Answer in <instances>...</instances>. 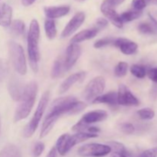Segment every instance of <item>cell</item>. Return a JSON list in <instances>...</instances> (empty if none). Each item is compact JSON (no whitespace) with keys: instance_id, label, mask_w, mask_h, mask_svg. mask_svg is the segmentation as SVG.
<instances>
[{"instance_id":"obj_34","label":"cell","mask_w":157,"mask_h":157,"mask_svg":"<svg viewBox=\"0 0 157 157\" xmlns=\"http://www.w3.org/2000/svg\"><path fill=\"white\" fill-rule=\"evenodd\" d=\"M44 150V144L42 142H38L32 149V155L34 157H39Z\"/></svg>"},{"instance_id":"obj_36","label":"cell","mask_w":157,"mask_h":157,"mask_svg":"<svg viewBox=\"0 0 157 157\" xmlns=\"http://www.w3.org/2000/svg\"><path fill=\"white\" fill-rule=\"evenodd\" d=\"M139 157H157V147L149 149L143 152Z\"/></svg>"},{"instance_id":"obj_7","label":"cell","mask_w":157,"mask_h":157,"mask_svg":"<svg viewBox=\"0 0 157 157\" xmlns=\"http://www.w3.org/2000/svg\"><path fill=\"white\" fill-rule=\"evenodd\" d=\"M106 81L103 77L98 76L92 79L87 84L83 92V98L89 103H93L101 96L105 89Z\"/></svg>"},{"instance_id":"obj_37","label":"cell","mask_w":157,"mask_h":157,"mask_svg":"<svg viewBox=\"0 0 157 157\" xmlns=\"http://www.w3.org/2000/svg\"><path fill=\"white\" fill-rule=\"evenodd\" d=\"M147 75L152 81L157 84V67L149 69L147 72Z\"/></svg>"},{"instance_id":"obj_20","label":"cell","mask_w":157,"mask_h":157,"mask_svg":"<svg viewBox=\"0 0 157 157\" xmlns=\"http://www.w3.org/2000/svg\"><path fill=\"white\" fill-rule=\"evenodd\" d=\"M94 104L99 103V104H106L110 106H116L117 105V92L110 91L109 93L101 95L98 98L95 99L94 101Z\"/></svg>"},{"instance_id":"obj_13","label":"cell","mask_w":157,"mask_h":157,"mask_svg":"<svg viewBox=\"0 0 157 157\" xmlns=\"http://www.w3.org/2000/svg\"><path fill=\"white\" fill-rule=\"evenodd\" d=\"M113 45L118 48L123 54L127 55H133L136 52L138 45L134 41L124 38H117L113 41Z\"/></svg>"},{"instance_id":"obj_11","label":"cell","mask_w":157,"mask_h":157,"mask_svg":"<svg viewBox=\"0 0 157 157\" xmlns=\"http://www.w3.org/2000/svg\"><path fill=\"white\" fill-rule=\"evenodd\" d=\"M81 54V47L78 45V44H74L71 43L70 45L67 47L66 51L65 59L64 61V69L66 71H68L75 65V63L80 58V55Z\"/></svg>"},{"instance_id":"obj_18","label":"cell","mask_w":157,"mask_h":157,"mask_svg":"<svg viewBox=\"0 0 157 157\" xmlns=\"http://www.w3.org/2000/svg\"><path fill=\"white\" fill-rule=\"evenodd\" d=\"M12 9L6 3L0 4V25L9 27L12 23Z\"/></svg>"},{"instance_id":"obj_6","label":"cell","mask_w":157,"mask_h":157,"mask_svg":"<svg viewBox=\"0 0 157 157\" xmlns=\"http://www.w3.org/2000/svg\"><path fill=\"white\" fill-rule=\"evenodd\" d=\"M8 46L14 68L19 75H25L27 73V63L22 47L15 41H9Z\"/></svg>"},{"instance_id":"obj_1","label":"cell","mask_w":157,"mask_h":157,"mask_svg":"<svg viewBox=\"0 0 157 157\" xmlns=\"http://www.w3.org/2000/svg\"><path fill=\"white\" fill-rule=\"evenodd\" d=\"M86 104L78 101L75 97L67 96L55 100L51 104L41 127L40 137L47 136L53 128L56 121L64 114L75 115L84 110Z\"/></svg>"},{"instance_id":"obj_41","label":"cell","mask_w":157,"mask_h":157,"mask_svg":"<svg viewBox=\"0 0 157 157\" xmlns=\"http://www.w3.org/2000/svg\"><path fill=\"white\" fill-rule=\"evenodd\" d=\"M36 0H21V3L25 6H29L33 4Z\"/></svg>"},{"instance_id":"obj_43","label":"cell","mask_w":157,"mask_h":157,"mask_svg":"<svg viewBox=\"0 0 157 157\" xmlns=\"http://www.w3.org/2000/svg\"><path fill=\"white\" fill-rule=\"evenodd\" d=\"M111 157H129V156H122V155H119V154H116V153H113V154H112V156Z\"/></svg>"},{"instance_id":"obj_24","label":"cell","mask_w":157,"mask_h":157,"mask_svg":"<svg viewBox=\"0 0 157 157\" xmlns=\"http://www.w3.org/2000/svg\"><path fill=\"white\" fill-rule=\"evenodd\" d=\"M107 145L110 147L111 152H113V153H116V154L130 157L129 153L127 152V150H126L124 144H121V143L119 142H116V141H110V142L108 143Z\"/></svg>"},{"instance_id":"obj_44","label":"cell","mask_w":157,"mask_h":157,"mask_svg":"<svg viewBox=\"0 0 157 157\" xmlns=\"http://www.w3.org/2000/svg\"><path fill=\"white\" fill-rule=\"evenodd\" d=\"M77 2H84V1H86V0H76Z\"/></svg>"},{"instance_id":"obj_5","label":"cell","mask_w":157,"mask_h":157,"mask_svg":"<svg viewBox=\"0 0 157 157\" xmlns=\"http://www.w3.org/2000/svg\"><path fill=\"white\" fill-rule=\"evenodd\" d=\"M49 97H50L49 91L44 92L42 96H41L36 110H35V113H34V116L32 117L31 121L27 124L24 131H23V136L25 137H31L34 134L36 129L38 128V124H39L40 121H41V117H42L43 114H44V110H45L48 104Z\"/></svg>"},{"instance_id":"obj_19","label":"cell","mask_w":157,"mask_h":157,"mask_svg":"<svg viewBox=\"0 0 157 157\" xmlns=\"http://www.w3.org/2000/svg\"><path fill=\"white\" fill-rule=\"evenodd\" d=\"M99 30L97 29L96 28H92V29H85L81 32H78L77 35H75L73 38L71 40V42L74 43V44H78L80 42H82L84 41H87V40L91 39V38H94L98 33Z\"/></svg>"},{"instance_id":"obj_39","label":"cell","mask_w":157,"mask_h":157,"mask_svg":"<svg viewBox=\"0 0 157 157\" xmlns=\"http://www.w3.org/2000/svg\"><path fill=\"white\" fill-rule=\"evenodd\" d=\"M125 0H105V2L107 3V5H109L111 7H116V6H118L119 5L122 4Z\"/></svg>"},{"instance_id":"obj_10","label":"cell","mask_w":157,"mask_h":157,"mask_svg":"<svg viewBox=\"0 0 157 157\" xmlns=\"http://www.w3.org/2000/svg\"><path fill=\"white\" fill-rule=\"evenodd\" d=\"M25 85L16 77H12L8 84V90L10 97L15 101H20L24 94Z\"/></svg>"},{"instance_id":"obj_33","label":"cell","mask_w":157,"mask_h":157,"mask_svg":"<svg viewBox=\"0 0 157 157\" xmlns=\"http://www.w3.org/2000/svg\"><path fill=\"white\" fill-rule=\"evenodd\" d=\"M119 128L125 134H131L135 130L134 126L130 123H123L120 124Z\"/></svg>"},{"instance_id":"obj_29","label":"cell","mask_w":157,"mask_h":157,"mask_svg":"<svg viewBox=\"0 0 157 157\" xmlns=\"http://www.w3.org/2000/svg\"><path fill=\"white\" fill-rule=\"evenodd\" d=\"M128 71V64L124 61L119 62L114 68V75L117 78H122L124 77L127 73Z\"/></svg>"},{"instance_id":"obj_28","label":"cell","mask_w":157,"mask_h":157,"mask_svg":"<svg viewBox=\"0 0 157 157\" xmlns=\"http://www.w3.org/2000/svg\"><path fill=\"white\" fill-rule=\"evenodd\" d=\"M130 72L136 78L142 79L146 77L147 71L144 66L139 65V64H133L130 67Z\"/></svg>"},{"instance_id":"obj_22","label":"cell","mask_w":157,"mask_h":157,"mask_svg":"<svg viewBox=\"0 0 157 157\" xmlns=\"http://www.w3.org/2000/svg\"><path fill=\"white\" fill-rule=\"evenodd\" d=\"M10 32L14 36H21L25 33V23L21 20H15L11 23L10 25Z\"/></svg>"},{"instance_id":"obj_26","label":"cell","mask_w":157,"mask_h":157,"mask_svg":"<svg viewBox=\"0 0 157 157\" xmlns=\"http://www.w3.org/2000/svg\"><path fill=\"white\" fill-rule=\"evenodd\" d=\"M64 69V61L61 59L56 60L53 64V67L52 68L51 72V76L52 78H58L61 76L63 73V71ZM65 70V69H64Z\"/></svg>"},{"instance_id":"obj_3","label":"cell","mask_w":157,"mask_h":157,"mask_svg":"<svg viewBox=\"0 0 157 157\" xmlns=\"http://www.w3.org/2000/svg\"><path fill=\"white\" fill-rule=\"evenodd\" d=\"M39 35V24L36 19H33L30 23L27 41L29 62H30L31 68L35 73H37L38 71V63L40 60L39 47H38Z\"/></svg>"},{"instance_id":"obj_38","label":"cell","mask_w":157,"mask_h":157,"mask_svg":"<svg viewBox=\"0 0 157 157\" xmlns=\"http://www.w3.org/2000/svg\"><path fill=\"white\" fill-rule=\"evenodd\" d=\"M107 25H108V21H107V19L104 18H100L97 20L94 28H96L97 29L100 31L101 29H104L105 27H107Z\"/></svg>"},{"instance_id":"obj_8","label":"cell","mask_w":157,"mask_h":157,"mask_svg":"<svg viewBox=\"0 0 157 157\" xmlns=\"http://www.w3.org/2000/svg\"><path fill=\"white\" fill-rule=\"evenodd\" d=\"M111 153L108 145L101 144H87L80 147L78 154L81 157H103Z\"/></svg>"},{"instance_id":"obj_12","label":"cell","mask_w":157,"mask_h":157,"mask_svg":"<svg viewBox=\"0 0 157 157\" xmlns=\"http://www.w3.org/2000/svg\"><path fill=\"white\" fill-rule=\"evenodd\" d=\"M84 20H85V15L84 12H80L75 14L64 29L62 33H61V37L67 38V37L71 36L81 27Z\"/></svg>"},{"instance_id":"obj_14","label":"cell","mask_w":157,"mask_h":157,"mask_svg":"<svg viewBox=\"0 0 157 157\" xmlns=\"http://www.w3.org/2000/svg\"><path fill=\"white\" fill-rule=\"evenodd\" d=\"M107 113L106 111H104V110H93V111H90L85 113L82 117V118L78 121V123H80L81 124H83V125L90 126L92 124L104 121V120L107 119Z\"/></svg>"},{"instance_id":"obj_4","label":"cell","mask_w":157,"mask_h":157,"mask_svg":"<svg viewBox=\"0 0 157 157\" xmlns=\"http://www.w3.org/2000/svg\"><path fill=\"white\" fill-rule=\"evenodd\" d=\"M97 136H98V134L88 133H77L72 136L67 133H64L61 135L57 140L55 149L60 155L64 156L75 145L88 139L95 138Z\"/></svg>"},{"instance_id":"obj_32","label":"cell","mask_w":157,"mask_h":157,"mask_svg":"<svg viewBox=\"0 0 157 157\" xmlns=\"http://www.w3.org/2000/svg\"><path fill=\"white\" fill-rule=\"evenodd\" d=\"M9 72V65L5 60L0 59V83L3 81Z\"/></svg>"},{"instance_id":"obj_45","label":"cell","mask_w":157,"mask_h":157,"mask_svg":"<svg viewBox=\"0 0 157 157\" xmlns=\"http://www.w3.org/2000/svg\"><path fill=\"white\" fill-rule=\"evenodd\" d=\"M0 130H1V117H0Z\"/></svg>"},{"instance_id":"obj_9","label":"cell","mask_w":157,"mask_h":157,"mask_svg":"<svg viewBox=\"0 0 157 157\" xmlns=\"http://www.w3.org/2000/svg\"><path fill=\"white\" fill-rule=\"evenodd\" d=\"M117 103L119 105L126 106V107H136L140 105V101L132 92L129 90L128 87L124 84H120L118 87Z\"/></svg>"},{"instance_id":"obj_23","label":"cell","mask_w":157,"mask_h":157,"mask_svg":"<svg viewBox=\"0 0 157 157\" xmlns=\"http://www.w3.org/2000/svg\"><path fill=\"white\" fill-rule=\"evenodd\" d=\"M44 31L45 34L49 39L52 40L57 35V28L55 21L53 19H48L44 21Z\"/></svg>"},{"instance_id":"obj_40","label":"cell","mask_w":157,"mask_h":157,"mask_svg":"<svg viewBox=\"0 0 157 157\" xmlns=\"http://www.w3.org/2000/svg\"><path fill=\"white\" fill-rule=\"evenodd\" d=\"M57 156V150L55 149V147H53L52 150L49 151L48 154L46 156V157H56Z\"/></svg>"},{"instance_id":"obj_16","label":"cell","mask_w":157,"mask_h":157,"mask_svg":"<svg viewBox=\"0 0 157 157\" xmlns=\"http://www.w3.org/2000/svg\"><path fill=\"white\" fill-rule=\"evenodd\" d=\"M44 12L48 18L54 20L67 15L70 12V7L67 6H48L44 8Z\"/></svg>"},{"instance_id":"obj_21","label":"cell","mask_w":157,"mask_h":157,"mask_svg":"<svg viewBox=\"0 0 157 157\" xmlns=\"http://www.w3.org/2000/svg\"><path fill=\"white\" fill-rule=\"evenodd\" d=\"M0 157H21V150L17 146L9 144L0 151Z\"/></svg>"},{"instance_id":"obj_30","label":"cell","mask_w":157,"mask_h":157,"mask_svg":"<svg viewBox=\"0 0 157 157\" xmlns=\"http://www.w3.org/2000/svg\"><path fill=\"white\" fill-rule=\"evenodd\" d=\"M137 114L140 117V118H141L142 120L149 121V120H152L154 117L155 112L151 108L147 107V108H143L138 110Z\"/></svg>"},{"instance_id":"obj_25","label":"cell","mask_w":157,"mask_h":157,"mask_svg":"<svg viewBox=\"0 0 157 157\" xmlns=\"http://www.w3.org/2000/svg\"><path fill=\"white\" fill-rule=\"evenodd\" d=\"M141 15H142L141 11H136L133 9V10L127 11V12L122 13L121 15V18L123 22H129V21L137 19L141 16Z\"/></svg>"},{"instance_id":"obj_31","label":"cell","mask_w":157,"mask_h":157,"mask_svg":"<svg viewBox=\"0 0 157 157\" xmlns=\"http://www.w3.org/2000/svg\"><path fill=\"white\" fill-rule=\"evenodd\" d=\"M114 38H104L102 39H100L97 41L94 44V47L95 48H101L106 47V46L110 45V44H113L114 41Z\"/></svg>"},{"instance_id":"obj_2","label":"cell","mask_w":157,"mask_h":157,"mask_svg":"<svg viewBox=\"0 0 157 157\" xmlns=\"http://www.w3.org/2000/svg\"><path fill=\"white\" fill-rule=\"evenodd\" d=\"M37 92H38V85L35 81H31L25 85L24 94L21 98L20 104L16 108L14 115V121H18L24 120L29 115L32 111L36 99Z\"/></svg>"},{"instance_id":"obj_27","label":"cell","mask_w":157,"mask_h":157,"mask_svg":"<svg viewBox=\"0 0 157 157\" xmlns=\"http://www.w3.org/2000/svg\"><path fill=\"white\" fill-rule=\"evenodd\" d=\"M138 30L144 35H153L157 33V30L151 22H141L138 25Z\"/></svg>"},{"instance_id":"obj_17","label":"cell","mask_w":157,"mask_h":157,"mask_svg":"<svg viewBox=\"0 0 157 157\" xmlns=\"http://www.w3.org/2000/svg\"><path fill=\"white\" fill-rule=\"evenodd\" d=\"M85 76L86 73L84 71L77 72V73L70 75L67 79H65L61 83L59 87V94H64L67 92L74 84L82 81L85 78Z\"/></svg>"},{"instance_id":"obj_35","label":"cell","mask_w":157,"mask_h":157,"mask_svg":"<svg viewBox=\"0 0 157 157\" xmlns=\"http://www.w3.org/2000/svg\"><path fill=\"white\" fill-rule=\"evenodd\" d=\"M148 5L147 0H133L132 1V6L133 9L136 11H141L147 7Z\"/></svg>"},{"instance_id":"obj_15","label":"cell","mask_w":157,"mask_h":157,"mask_svg":"<svg viewBox=\"0 0 157 157\" xmlns=\"http://www.w3.org/2000/svg\"><path fill=\"white\" fill-rule=\"evenodd\" d=\"M101 12L104 15V16L116 27L121 29L123 28L124 22L122 21L121 18V15L113 9V7L107 5L105 2L102 3L101 6Z\"/></svg>"},{"instance_id":"obj_42","label":"cell","mask_w":157,"mask_h":157,"mask_svg":"<svg viewBox=\"0 0 157 157\" xmlns=\"http://www.w3.org/2000/svg\"><path fill=\"white\" fill-rule=\"evenodd\" d=\"M149 18H150V22L154 25V27L156 28V29L157 30V20L151 15V14H149Z\"/></svg>"}]
</instances>
